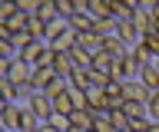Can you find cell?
<instances>
[{
  "instance_id": "7c38bea8",
  "label": "cell",
  "mask_w": 159,
  "mask_h": 132,
  "mask_svg": "<svg viewBox=\"0 0 159 132\" xmlns=\"http://www.w3.org/2000/svg\"><path fill=\"white\" fill-rule=\"evenodd\" d=\"M70 126L73 129H83V132H93V112L89 109H73L70 112Z\"/></svg>"
},
{
  "instance_id": "9c48e42d",
  "label": "cell",
  "mask_w": 159,
  "mask_h": 132,
  "mask_svg": "<svg viewBox=\"0 0 159 132\" xmlns=\"http://www.w3.org/2000/svg\"><path fill=\"white\" fill-rule=\"evenodd\" d=\"M103 53H106L109 60L116 63V60H123V56L129 53V46H126L123 40H119V36H106V40H103Z\"/></svg>"
},
{
  "instance_id": "ffe728a7",
  "label": "cell",
  "mask_w": 159,
  "mask_h": 132,
  "mask_svg": "<svg viewBox=\"0 0 159 132\" xmlns=\"http://www.w3.org/2000/svg\"><path fill=\"white\" fill-rule=\"evenodd\" d=\"M123 112H126L129 119H149L146 102H126V106H123Z\"/></svg>"
},
{
  "instance_id": "7402d4cb",
  "label": "cell",
  "mask_w": 159,
  "mask_h": 132,
  "mask_svg": "<svg viewBox=\"0 0 159 132\" xmlns=\"http://www.w3.org/2000/svg\"><path fill=\"white\" fill-rule=\"evenodd\" d=\"M76 13V0H57V17L60 20H70Z\"/></svg>"
},
{
  "instance_id": "d6986e66",
  "label": "cell",
  "mask_w": 159,
  "mask_h": 132,
  "mask_svg": "<svg viewBox=\"0 0 159 132\" xmlns=\"http://www.w3.org/2000/svg\"><path fill=\"white\" fill-rule=\"evenodd\" d=\"M70 56H73V63H76V70H89V66H93V56H89L86 50H80L76 43H73V50H70Z\"/></svg>"
},
{
  "instance_id": "e575fe53",
  "label": "cell",
  "mask_w": 159,
  "mask_h": 132,
  "mask_svg": "<svg viewBox=\"0 0 159 132\" xmlns=\"http://www.w3.org/2000/svg\"><path fill=\"white\" fill-rule=\"evenodd\" d=\"M37 132H40V129H37Z\"/></svg>"
},
{
  "instance_id": "ac0fdd59",
  "label": "cell",
  "mask_w": 159,
  "mask_h": 132,
  "mask_svg": "<svg viewBox=\"0 0 159 132\" xmlns=\"http://www.w3.org/2000/svg\"><path fill=\"white\" fill-rule=\"evenodd\" d=\"M40 126H43V122H40L37 116H33V112H30L27 106H23V116H20V132H37Z\"/></svg>"
},
{
  "instance_id": "4316f807",
  "label": "cell",
  "mask_w": 159,
  "mask_h": 132,
  "mask_svg": "<svg viewBox=\"0 0 159 132\" xmlns=\"http://www.w3.org/2000/svg\"><path fill=\"white\" fill-rule=\"evenodd\" d=\"M13 56H17V50H13V43L0 36V60H13Z\"/></svg>"
},
{
  "instance_id": "9a60e30c",
  "label": "cell",
  "mask_w": 159,
  "mask_h": 132,
  "mask_svg": "<svg viewBox=\"0 0 159 132\" xmlns=\"http://www.w3.org/2000/svg\"><path fill=\"white\" fill-rule=\"evenodd\" d=\"M89 70H93V73H99V76H109V79H113V60H109L106 53H96Z\"/></svg>"
},
{
  "instance_id": "5bb4252c",
  "label": "cell",
  "mask_w": 159,
  "mask_h": 132,
  "mask_svg": "<svg viewBox=\"0 0 159 132\" xmlns=\"http://www.w3.org/2000/svg\"><path fill=\"white\" fill-rule=\"evenodd\" d=\"M37 17H40L43 23H47V27H50V23H57V20H60V17H57V0H40V10H37Z\"/></svg>"
},
{
  "instance_id": "7a4b0ae2",
  "label": "cell",
  "mask_w": 159,
  "mask_h": 132,
  "mask_svg": "<svg viewBox=\"0 0 159 132\" xmlns=\"http://www.w3.org/2000/svg\"><path fill=\"white\" fill-rule=\"evenodd\" d=\"M139 0H109V17L116 23H133V13H136Z\"/></svg>"
},
{
  "instance_id": "83f0119b",
  "label": "cell",
  "mask_w": 159,
  "mask_h": 132,
  "mask_svg": "<svg viewBox=\"0 0 159 132\" xmlns=\"http://www.w3.org/2000/svg\"><path fill=\"white\" fill-rule=\"evenodd\" d=\"M40 132H60V129H53V126H47V122H43V126H40Z\"/></svg>"
},
{
  "instance_id": "ba28073f",
  "label": "cell",
  "mask_w": 159,
  "mask_h": 132,
  "mask_svg": "<svg viewBox=\"0 0 159 132\" xmlns=\"http://www.w3.org/2000/svg\"><path fill=\"white\" fill-rule=\"evenodd\" d=\"M143 86H146L149 92H159V66H156V60L152 63H146L143 70H139V76H136Z\"/></svg>"
},
{
  "instance_id": "e0dca14e",
  "label": "cell",
  "mask_w": 159,
  "mask_h": 132,
  "mask_svg": "<svg viewBox=\"0 0 159 132\" xmlns=\"http://www.w3.org/2000/svg\"><path fill=\"white\" fill-rule=\"evenodd\" d=\"M73 109H76V106H73V99H70V92H60L57 99H53V112H57V116H70Z\"/></svg>"
},
{
  "instance_id": "4fadbf2b",
  "label": "cell",
  "mask_w": 159,
  "mask_h": 132,
  "mask_svg": "<svg viewBox=\"0 0 159 132\" xmlns=\"http://www.w3.org/2000/svg\"><path fill=\"white\" fill-rule=\"evenodd\" d=\"M86 17H89V20L109 17V0H86Z\"/></svg>"
},
{
  "instance_id": "f1b7e54d",
  "label": "cell",
  "mask_w": 159,
  "mask_h": 132,
  "mask_svg": "<svg viewBox=\"0 0 159 132\" xmlns=\"http://www.w3.org/2000/svg\"><path fill=\"white\" fill-rule=\"evenodd\" d=\"M152 17H156V20H159V0H156V10H152Z\"/></svg>"
},
{
  "instance_id": "3957f363",
  "label": "cell",
  "mask_w": 159,
  "mask_h": 132,
  "mask_svg": "<svg viewBox=\"0 0 159 132\" xmlns=\"http://www.w3.org/2000/svg\"><path fill=\"white\" fill-rule=\"evenodd\" d=\"M20 116H23V106L20 102H7L3 112H0V126L7 132H20Z\"/></svg>"
},
{
  "instance_id": "8992f818",
  "label": "cell",
  "mask_w": 159,
  "mask_h": 132,
  "mask_svg": "<svg viewBox=\"0 0 159 132\" xmlns=\"http://www.w3.org/2000/svg\"><path fill=\"white\" fill-rule=\"evenodd\" d=\"M76 46H80V50H86L89 56H96V53H103V36H99V33H93V30L76 33Z\"/></svg>"
},
{
  "instance_id": "44dd1931",
  "label": "cell",
  "mask_w": 159,
  "mask_h": 132,
  "mask_svg": "<svg viewBox=\"0 0 159 132\" xmlns=\"http://www.w3.org/2000/svg\"><path fill=\"white\" fill-rule=\"evenodd\" d=\"M109 126L116 132H129V116L123 109H116V112H109Z\"/></svg>"
},
{
  "instance_id": "f546056e",
  "label": "cell",
  "mask_w": 159,
  "mask_h": 132,
  "mask_svg": "<svg viewBox=\"0 0 159 132\" xmlns=\"http://www.w3.org/2000/svg\"><path fill=\"white\" fill-rule=\"evenodd\" d=\"M66 132H83V129H73V126H70V129H66Z\"/></svg>"
},
{
  "instance_id": "6da1fadb",
  "label": "cell",
  "mask_w": 159,
  "mask_h": 132,
  "mask_svg": "<svg viewBox=\"0 0 159 132\" xmlns=\"http://www.w3.org/2000/svg\"><path fill=\"white\" fill-rule=\"evenodd\" d=\"M30 76H33V66H30L27 60H23V56H13V60L7 63V79L10 83H30Z\"/></svg>"
},
{
  "instance_id": "4dcf8cb0",
  "label": "cell",
  "mask_w": 159,
  "mask_h": 132,
  "mask_svg": "<svg viewBox=\"0 0 159 132\" xmlns=\"http://www.w3.org/2000/svg\"><path fill=\"white\" fill-rule=\"evenodd\" d=\"M3 106H7V102H3V99H0V112H3Z\"/></svg>"
},
{
  "instance_id": "603a6c76",
  "label": "cell",
  "mask_w": 159,
  "mask_h": 132,
  "mask_svg": "<svg viewBox=\"0 0 159 132\" xmlns=\"http://www.w3.org/2000/svg\"><path fill=\"white\" fill-rule=\"evenodd\" d=\"M0 99H3V102H17V83L0 79Z\"/></svg>"
},
{
  "instance_id": "d4e9b609",
  "label": "cell",
  "mask_w": 159,
  "mask_h": 132,
  "mask_svg": "<svg viewBox=\"0 0 159 132\" xmlns=\"http://www.w3.org/2000/svg\"><path fill=\"white\" fill-rule=\"evenodd\" d=\"M13 13H17V3L13 0H0V23H7Z\"/></svg>"
},
{
  "instance_id": "484cf974",
  "label": "cell",
  "mask_w": 159,
  "mask_h": 132,
  "mask_svg": "<svg viewBox=\"0 0 159 132\" xmlns=\"http://www.w3.org/2000/svg\"><path fill=\"white\" fill-rule=\"evenodd\" d=\"M146 109H149V122H159V92H152V96H149Z\"/></svg>"
},
{
  "instance_id": "30bf717a",
  "label": "cell",
  "mask_w": 159,
  "mask_h": 132,
  "mask_svg": "<svg viewBox=\"0 0 159 132\" xmlns=\"http://www.w3.org/2000/svg\"><path fill=\"white\" fill-rule=\"evenodd\" d=\"M116 36H119V40H123V43H126L129 50H133V46H139V43H143V33L136 30V23H119Z\"/></svg>"
},
{
  "instance_id": "8fae6325",
  "label": "cell",
  "mask_w": 159,
  "mask_h": 132,
  "mask_svg": "<svg viewBox=\"0 0 159 132\" xmlns=\"http://www.w3.org/2000/svg\"><path fill=\"white\" fill-rule=\"evenodd\" d=\"M53 79H57L53 66H50V70H33V76H30V86H33V92H43Z\"/></svg>"
},
{
  "instance_id": "d6a6232c",
  "label": "cell",
  "mask_w": 159,
  "mask_h": 132,
  "mask_svg": "<svg viewBox=\"0 0 159 132\" xmlns=\"http://www.w3.org/2000/svg\"><path fill=\"white\" fill-rule=\"evenodd\" d=\"M0 132H7V129H3V126H0Z\"/></svg>"
},
{
  "instance_id": "52a82bcc",
  "label": "cell",
  "mask_w": 159,
  "mask_h": 132,
  "mask_svg": "<svg viewBox=\"0 0 159 132\" xmlns=\"http://www.w3.org/2000/svg\"><path fill=\"white\" fill-rule=\"evenodd\" d=\"M53 73H57V76H63V79H70V76L76 73L73 56H70V53H57V50H53Z\"/></svg>"
},
{
  "instance_id": "2e32d148",
  "label": "cell",
  "mask_w": 159,
  "mask_h": 132,
  "mask_svg": "<svg viewBox=\"0 0 159 132\" xmlns=\"http://www.w3.org/2000/svg\"><path fill=\"white\" fill-rule=\"evenodd\" d=\"M66 27H70L73 33H86V30H93V20H89L86 13H73V17L66 20Z\"/></svg>"
},
{
  "instance_id": "5b68a950",
  "label": "cell",
  "mask_w": 159,
  "mask_h": 132,
  "mask_svg": "<svg viewBox=\"0 0 159 132\" xmlns=\"http://www.w3.org/2000/svg\"><path fill=\"white\" fill-rule=\"evenodd\" d=\"M149 96H152V92H149L139 79L123 83V99H126V102H149Z\"/></svg>"
},
{
  "instance_id": "836d02e7",
  "label": "cell",
  "mask_w": 159,
  "mask_h": 132,
  "mask_svg": "<svg viewBox=\"0 0 159 132\" xmlns=\"http://www.w3.org/2000/svg\"><path fill=\"white\" fill-rule=\"evenodd\" d=\"M156 66H159V60H156Z\"/></svg>"
},
{
  "instance_id": "277c9868",
  "label": "cell",
  "mask_w": 159,
  "mask_h": 132,
  "mask_svg": "<svg viewBox=\"0 0 159 132\" xmlns=\"http://www.w3.org/2000/svg\"><path fill=\"white\" fill-rule=\"evenodd\" d=\"M27 109L33 112V116H37L40 122H47L50 116H53V102H50L47 96H43V92H33V99L27 102Z\"/></svg>"
},
{
  "instance_id": "cb8c5ba5",
  "label": "cell",
  "mask_w": 159,
  "mask_h": 132,
  "mask_svg": "<svg viewBox=\"0 0 159 132\" xmlns=\"http://www.w3.org/2000/svg\"><path fill=\"white\" fill-rule=\"evenodd\" d=\"M143 46L149 50L152 60H159V33H146V36H143Z\"/></svg>"
},
{
  "instance_id": "1f68e13d",
  "label": "cell",
  "mask_w": 159,
  "mask_h": 132,
  "mask_svg": "<svg viewBox=\"0 0 159 132\" xmlns=\"http://www.w3.org/2000/svg\"><path fill=\"white\" fill-rule=\"evenodd\" d=\"M156 33H159V20H156Z\"/></svg>"
}]
</instances>
